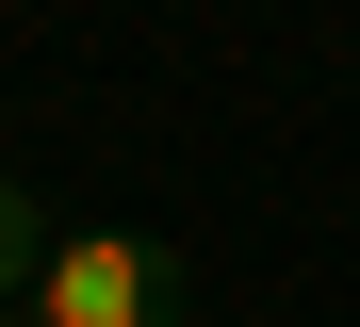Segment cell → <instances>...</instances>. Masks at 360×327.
I'll return each instance as SVG.
<instances>
[{
    "label": "cell",
    "instance_id": "obj_1",
    "mask_svg": "<svg viewBox=\"0 0 360 327\" xmlns=\"http://www.w3.org/2000/svg\"><path fill=\"white\" fill-rule=\"evenodd\" d=\"M17 311L33 327H180V245H148V229H49Z\"/></svg>",
    "mask_w": 360,
    "mask_h": 327
},
{
    "label": "cell",
    "instance_id": "obj_3",
    "mask_svg": "<svg viewBox=\"0 0 360 327\" xmlns=\"http://www.w3.org/2000/svg\"><path fill=\"white\" fill-rule=\"evenodd\" d=\"M0 327H33V311H0Z\"/></svg>",
    "mask_w": 360,
    "mask_h": 327
},
{
    "label": "cell",
    "instance_id": "obj_2",
    "mask_svg": "<svg viewBox=\"0 0 360 327\" xmlns=\"http://www.w3.org/2000/svg\"><path fill=\"white\" fill-rule=\"evenodd\" d=\"M33 262H49V213H33V180H0V311L33 295Z\"/></svg>",
    "mask_w": 360,
    "mask_h": 327
}]
</instances>
